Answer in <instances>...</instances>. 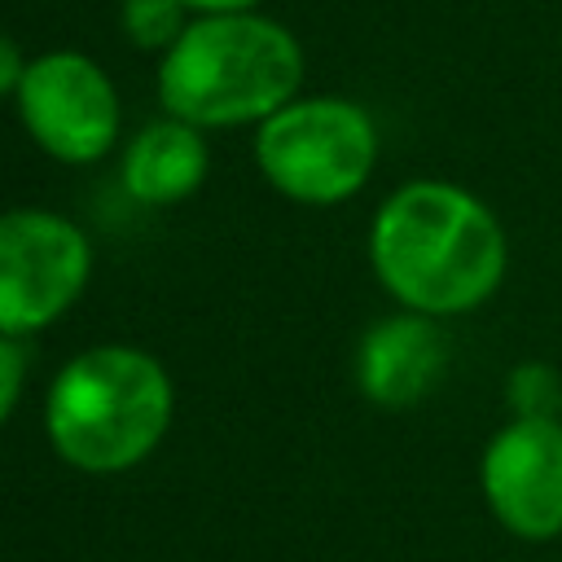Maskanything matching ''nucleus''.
Segmentation results:
<instances>
[{
  "mask_svg": "<svg viewBox=\"0 0 562 562\" xmlns=\"http://www.w3.org/2000/svg\"><path fill=\"white\" fill-rule=\"evenodd\" d=\"M369 268L404 312L435 321L483 307L509 272L496 211L457 180L417 176L391 189L369 220Z\"/></svg>",
  "mask_w": 562,
  "mask_h": 562,
  "instance_id": "obj_1",
  "label": "nucleus"
},
{
  "mask_svg": "<svg viewBox=\"0 0 562 562\" xmlns=\"http://www.w3.org/2000/svg\"><path fill=\"white\" fill-rule=\"evenodd\" d=\"M158 105L202 132L259 127L303 88V44L268 13L189 18L158 57Z\"/></svg>",
  "mask_w": 562,
  "mask_h": 562,
  "instance_id": "obj_2",
  "label": "nucleus"
},
{
  "mask_svg": "<svg viewBox=\"0 0 562 562\" xmlns=\"http://www.w3.org/2000/svg\"><path fill=\"white\" fill-rule=\"evenodd\" d=\"M176 417L167 364L132 342L75 351L44 391V439L79 474H127L158 452Z\"/></svg>",
  "mask_w": 562,
  "mask_h": 562,
  "instance_id": "obj_3",
  "label": "nucleus"
},
{
  "mask_svg": "<svg viewBox=\"0 0 562 562\" xmlns=\"http://www.w3.org/2000/svg\"><path fill=\"white\" fill-rule=\"evenodd\" d=\"M378 123L351 97H294L255 127V167L299 206L351 202L378 167Z\"/></svg>",
  "mask_w": 562,
  "mask_h": 562,
  "instance_id": "obj_4",
  "label": "nucleus"
},
{
  "mask_svg": "<svg viewBox=\"0 0 562 562\" xmlns=\"http://www.w3.org/2000/svg\"><path fill=\"white\" fill-rule=\"evenodd\" d=\"M92 281L88 233L48 206L0 211V334L31 338L57 325Z\"/></svg>",
  "mask_w": 562,
  "mask_h": 562,
  "instance_id": "obj_5",
  "label": "nucleus"
},
{
  "mask_svg": "<svg viewBox=\"0 0 562 562\" xmlns=\"http://www.w3.org/2000/svg\"><path fill=\"white\" fill-rule=\"evenodd\" d=\"M13 105L35 149L66 167L101 162L123 132V101L110 70L79 48L35 53Z\"/></svg>",
  "mask_w": 562,
  "mask_h": 562,
  "instance_id": "obj_6",
  "label": "nucleus"
},
{
  "mask_svg": "<svg viewBox=\"0 0 562 562\" xmlns=\"http://www.w3.org/2000/svg\"><path fill=\"white\" fill-rule=\"evenodd\" d=\"M487 514L527 544L562 536V422L509 417L479 457Z\"/></svg>",
  "mask_w": 562,
  "mask_h": 562,
  "instance_id": "obj_7",
  "label": "nucleus"
},
{
  "mask_svg": "<svg viewBox=\"0 0 562 562\" xmlns=\"http://www.w3.org/2000/svg\"><path fill=\"white\" fill-rule=\"evenodd\" d=\"M351 373L369 404L413 408L448 373V334L435 316L400 307L395 316H382L360 334Z\"/></svg>",
  "mask_w": 562,
  "mask_h": 562,
  "instance_id": "obj_8",
  "label": "nucleus"
},
{
  "mask_svg": "<svg viewBox=\"0 0 562 562\" xmlns=\"http://www.w3.org/2000/svg\"><path fill=\"white\" fill-rule=\"evenodd\" d=\"M211 176V145L206 132L184 119H149L140 132L127 136L119 158V180L127 198L140 206H176L193 198Z\"/></svg>",
  "mask_w": 562,
  "mask_h": 562,
  "instance_id": "obj_9",
  "label": "nucleus"
},
{
  "mask_svg": "<svg viewBox=\"0 0 562 562\" xmlns=\"http://www.w3.org/2000/svg\"><path fill=\"white\" fill-rule=\"evenodd\" d=\"M189 18L193 13L180 0H123V9H119V26H123L127 44L140 53H158V57L184 35Z\"/></svg>",
  "mask_w": 562,
  "mask_h": 562,
  "instance_id": "obj_10",
  "label": "nucleus"
},
{
  "mask_svg": "<svg viewBox=\"0 0 562 562\" xmlns=\"http://www.w3.org/2000/svg\"><path fill=\"white\" fill-rule=\"evenodd\" d=\"M505 404L509 417H527V422H558L562 408V373L544 360H522L509 369L505 378Z\"/></svg>",
  "mask_w": 562,
  "mask_h": 562,
  "instance_id": "obj_11",
  "label": "nucleus"
},
{
  "mask_svg": "<svg viewBox=\"0 0 562 562\" xmlns=\"http://www.w3.org/2000/svg\"><path fill=\"white\" fill-rule=\"evenodd\" d=\"M26 378H31V351H26V338H9V334H0V426H4V422L13 417V408L22 404Z\"/></svg>",
  "mask_w": 562,
  "mask_h": 562,
  "instance_id": "obj_12",
  "label": "nucleus"
},
{
  "mask_svg": "<svg viewBox=\"0 0 562 562\" xmlns=\"http://www.w3.org/2000/svg\"><path fill=\"white\" fill-rule=\"evenodd\" d=\"M26 66H31V57L22 53V44L0 31V97H18V83H22Z\"/></svg>",
  "mask_w": 562,
  "mask_h": 562,
  "instance_id": "obj_13",
  "label": "nucleus"
},
{
  "mask_svg": "<svg viewBox=\"0 0 562 562\" xmlns=\"http://www.w3.org/2000/svg\"><path fill=\"white\" fill-rule=\"evenodd\" d=\"M193 18H206V13H255L263 0H180Z\"/></svg>",
  "mask_w": 562,
  "mask_h": 562,
  "instance_id": "obj_14",
  "label": "nucleus"
},
{
  "mask_svg": "<svg viewBox=\"0 0 562 562\" xmlns=\"http://www.w3.org/2000/svg\"><path fill=\"white\" fill-rule=\"evenodd\" d=\"M558 422H562V408H558Z\"/></svg>",
  "mask_w": 562,
  "mask_h": 562,
  "instance_id": "obj_15",
  "label": "nucleus"
}]
</instances>
